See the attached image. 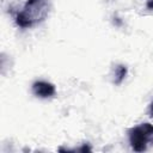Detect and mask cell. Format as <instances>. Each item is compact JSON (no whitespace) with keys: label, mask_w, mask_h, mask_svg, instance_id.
Returning a JSON list of instances; mask_svg holds the SVG:
<instances>
[{"label":"cell","mask_w":153,"mask_h":153,"mask_svg":"<svg viewBox=\"0 0 153 153\" xmlns=\"http://www.w3.org/2000/svg\"><path fill=\"white\" fill-rule=\"evenodd\" d=\"M147 7H148V8H153V1H149V2L147 4Z\"/></svg>","instance_id":"6"},{"label":"cell","mask_w":153,"mask_h":153,"mask_svg":"<svg viewBox=\"0 0 153 153\" xmlns=\"http://www.w3.org/2000/svg\"><path fill=\"white\" fill-rule=\"evenodd\" d=\"M50 10L49 0H25L10 10L16 24L22 27H31L42 23Z\"/></svg>","instance_id":"1"},{"label":"cell","mask_w":153,"mask_h":153,"mask_svg":"<svg viewBox=\"0 0 153 153\" xmlns=\"http://www.w3.org/2000/svg\"><path fill=\"white\" fill-rule=\"evenodd\" d=\"M149 116L151 117H153V100H152V103H151V105H149Z\"/></svg>","instance_id":"5"},{"label":"cell","mask_w":153,"mask_h":153,"mask_svg":"<svg viewBox=\"0 0 153 153\" xmlns=\"http://www.w3.org/2000/svg\"><path fill=\"white\" fill-rule=\"evenodd\" d=\"M32 92H33V94L36 97L50 98V97H53L55 94L56 88H55V86L51 82L39 80V81H35L32 84Z\"/></svg>","instance_id":"3"},{"label":"cell","mask_w":153,"mask_h":153,"mask_svg":"<svg viewBox=\"0 0 153 153\" xmlns=\"http://www.w3.org/2000/svg\"><path fill=\"white\" fill-rule=\"evenodd\" d=\"M129 143L135 152H145L153 143V126L151 123H141L128 130Z\"/></svg>","instance_id":"2"},{"label":"cell","mask_w":153,"mask_h":153,"mask_svg":"<svg viewBox=\"0 0 153 153\" xmlns=\"http://www.w3.org/2000/svg\"><path fill=\"white\" fill-rule=\"evenodd\" d=\"M126 75H127V67L123 66V65H118L115 68V79H114V82L116 85H120L124 80Z\"/></svg>","instance_id":"4"}]
</instances>
